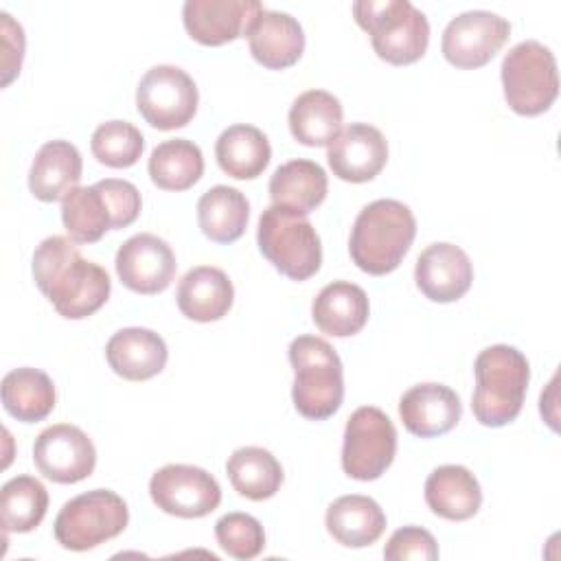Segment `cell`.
Instances as JSON below:
<instances>
[{"label": "cell", "instance_id": "1", "mask_svg": "<svg viewBox=\"0 0 561 561\" xmlns=\"http://www.w3.org/2000/svg\"><path fill=\"white\" fill-rule=\"evenodd\" d=\"M33 278L55 311L68 320H81L99 311L112 291L105 267L85 261L72 239L46 237L33 252Z\"/></svg>", "mask_w": 561, "mask_h": 561}, {"label": "cell", "instance_id": "2", "mask_svg": "<svg viewBox=\"0 0 561 561\" xmlns=\"http://www.w3.org/2000/svg\"><path fill=\"white\" fill-rule=\"evenodd\" d=\"M416 237V219L399 199H375L355 217L348 252L353 263L373 276L399 267Z\"/></svg>", "mask_w": 561, "mask_h": 561}, {"label": "cell", "instance_id": "3", "mask_svg": "<svg viewBox=\"0 0 561 561\" xmlns=\"http://www.w3.org/2000/svg\"><path fill=\"white\" fill-rule=\"evenodd\" d=\"M476 390L471 410L478 423L502 427L517 419L530 381V366L522 351L508 344H493L473 362Z\"/></svg>", "mask_w": 561, "mask_h": 561}, {"label": "cell", "instance_id": "4", "mask_svg": "<svg viewBox=\"0 0 561 561\" xmlns=\"http://www.w3.org/2000/svg\"><path fill=\"white\" fill-rule=\"evenodd\" d=\"M294 368L291 399L309 421L333 416L344 399V370L335 348L316 335H298L289 344Z\"/></svg>", "mask_w": 561, "mask_h": 561}, {"label": "cell", "instance_id": "5", "mask_svg": "<svg viewBox=\"0 0 561 561\" xmlns=\"http://www.w3.org/2000/svg\"><path fill=\"white\" fill-rule=\"evenodd\" d=\"M355 22L370 35L379 59L405 66L421 59L430 44V22L408 0H359L353 2Z\"/></svg>", "mask_w": 561, "mask_h": 561}, {"label": "cell", "instance_id": "6", "mask_svg": "<svg viewBox=\"0 0 561 561\" xmlns=\"http://www.w3.org/2000/svg\"><path fill=\"white\" fill-rule=\"evenodd\" d=\"M256 243L261 254L287 278L307 280L322 263V245L305 215L272 204L259 217Z\"/></svg>", "mask_w": 561, "mask_h": 561}, {"label": "cell", "instance_id": "7", "mask_svg": "<svg viewBox=\"0 0 561 561\" xmlns=\"http://www.w3.org/2000/svg\"><path fill=\"white\" fill-rule=\"evenodd\" d=\"M502 88L504 99L515 114H543L559 94V75L552 50L535 39L513 46L502 61Z\"/></svg>", "mask_w": 561, "mask_h": 561}, {"label": "cell", "instance_id": "8", "mask_svg": "<svg viewBox=\"0 0 561 561\" xmlns=\"http://www.w3.org/2000/svg\"><path fill=\"white\" fill-rule=\"evenodd\" d=\"M129 508L110 489H94L68 500L55 517L53 533L61 548L83 552L125 530Z\"/></svg>", "mask_w": 561, "mask_h": 561}, {"label": "cell", "instance_id": "9", "mask_svg": "<svg viewBox=\"0 0 561 561\" xmlns=\"http://www.w3.org/2000/svg\"><path fill=\"white\" fill-rule=\"evenodd\" d=\"M397 430L390 416L375 408H357L344 427L342 469L353 480H377L394 460Z\"/></svg>", "mask_w": 561, "mask_h": 561}, {"label": "cell", "instance_id": "10", "mask_svg": "<svg viewBox=\"0 0 561 561\" xmlns=\"http://www.w3.org/2000/svg\"><path fill=\"white\" fill-rule=\"evenodd\" d=\"M199 92L188 72L178 66H153L145 72L136 88V107L140 116L156 129L169 131L193 121Z\"/></svg>", "mask_w": 561, "mask_h": 561}, {"label": "cell", "instance_id": "11", "mask_svg": "<svg viewBox=\"0 0 561 561\" xmlns=\"http://www.w3.org/2000/svg\"><path fill=\"white\" fill-rule=\"evenodd\" d=\"M153 504L175 517L195 519L213 513L221 502L217 480L202 467L164 465L149 480Z\"/></svg>", "mask_w": 561, "mask_h": 561}, {"label": "cell", "instance_id": "12", "mask_svg": "<svg viewBox=\"0 0 561 561\" xmlns=\"http://www.w3.org/2000/svg\"><path fill=\"white\" fill-rule=\"evenodd\" d=\"M511 35L506 18L491 11H465L449 20L443 31L440 50L456 68H480L489 64Z\"/></svg>", "mask_w": 561, "mask_h": 561}, {"label": "cell", "instance_id": "13", "mask_svg": "<svg viewBox=\"0 0 561 561\" xmlns=\"http://www.w3.org/2000/svg\"><path fill=\"white\" fill-rule=\"evenodd\" d=\"M33 460L44 478L59 484H75L94 471L96 449L81 427L57 423L35 438Z\"/></svg>", "mask_w": 561, "mask_h": 561}, {"label": "cell", "instance_id": "14", "mask_svg": "<svg viewBox=\"0 0 561 561\" xmlns=\"http://www.w3.org/2000/svg\"><path fill=\"white\" fill-rule=\"evenodd\" d=\"M114 265L121 283L145 296L164 291L178 270L171 245L151 232L129 237L118 248Z\"/></svg>", "mask_w": 561, "mask_h": 561}, {"label": "cell", "instance_id": "15", "mask_svg": "<svg viewBox=\"0 0 561 561\" xmlns=\"http://www.w3.org/2000/svg\"><path fill=\"white\" fill-rule=\"evenodd\" d=\"M265 7L259 0H186L182 22L186 33L204 46H221L245 37L252 20Z\"/></svg>", "mask_w": 561, "mask_h": 561}, {"label": "cell", "instance_id": "16", "mask_svg": "<svg viewBox=\"0 0 561 561\" xmlns=\"http://www.w3.org/2000/svg\"><path fill=\"white\" fill-rule=\"evenodd\" d=\"M333 175L344 182H368L381 173L388 162V142L383 134L368 123H351L337 134L327 151Z\"/></svg>", "mask_w": 561, "mask_h": 561}, {"label": "cell", "instance_id": "17", "mask_svg": "<svg viewBox=\"0 0 561 561\" xmlns=\"http://www.w3.org/2000/svg\"><path fill=\"white\" fill-rule=\"evenodd\" d=\"M414 280L425 298L454 302L469 291L473 265L462 248L454 243H432L416 259Z\"/></svg>", "mask_w": 561, "mask_h": 561}, {"label": "cell", "instance_id": "18", "mask_svg": "<svg viewBox=\"0 0 561 561\" xmlns=\"http://www.w3.org/2000/svg\"><path fill=\"white\" fill-rule=\"evenodd\" d=\"M460 414V397L445 383H416L399 399V416L403 427L419 438L447 434L456 427Z\"/></svg>", "mask_w": 561, "mask_h": 561}, {"label": "cell", "instance_id": "19", "mask_svg": "<svg viewBox=\"0 0 561 561\" xmlns=\"http://www.w3.org/2000/svg\"><path fill=\"white\" fill-rule=\"evenodd\" d=\"M245 37L252 57L270 70H283L294 66L305 50L302 26L296 18L283 11L263 9L252 20Z\"/></svg>", "mask_w": 561, "mask_h": 561}, {"label": "cell", "instance_id": "20", "mask_svg": "<svg viewBox=\"0 0 561 561\" xmlns=\"http://www.w3.org/2000/svg\"><path fill=\"white\" fill-rule=\"evenodd\" d=\"M105 357L118 377L129 381H145L162 373L169 351L156 331L127 327L107 340Z\"/></svg>", "mask_w": 561, "mask_h": 561}, {"label": "cell", "instance_id": "21", "mask_svg": "<svg viewBox=\"0 0 561 561\" xmlns=\"http://www.w3.org/2000/svg\"><path fill=\"white\" fill-rule=\"evenodd\" d=\"M370 305L366 291L348 280H333L320 289L311 305L316 327L333 337H351L368 322Z\"/></svg>", "mask_w": 561, "mask_h": 561}, {"label": "cell", "instance_id": "22", "mask_svg": "<svg viewBox=\"0 0 561 561\" xmlns=\"http://www.w3.org/2000/svg\"><path fill=\"white\" fill-rule=\"evenodd\" d=\"M178 307L195 322L221 320L234 300V287L228 274L213 265L188 270L178 285Z\"/></svg>", "mask_w": 561, "mask_h": 561}, {"label": "cell", "instance_id": "23", "mask_svg": "<svg viewBox=\"0 0 561 561\" xmlns=\"http://www.w3.org/2000/svg\"><path fill=\"white\" fill-rule=\"evenodd\" d=\"M425 502L434 515L449 522H465L480 511L482 489L467 467L443 465L425 480Z\"/></svg>", "mask_w": 561, "mask_h": 561}, {"label": "cell", "instance_id": "24", "mask_svg": "<svg viewBox=\"0 0 561 561\" xmlns=\"http://www.w3.org/2000/svg\"><path fill=\"white\" fill-rule=\"evenodd\" d=\"M83 171L79 149L68 140H50L39 147L28 171V188L39 202L64 199L77 188Z\"/></svg>", "mask_w": 561, "mask_h": 561}, {"label": "cell", "instance_id": "25", "mask_svg": "<svg viewBox=\"0 0 561 561\" xmlns=\"http://www.w3.org/2000/svg\"><path fill=\"white\" fill-rule=\"evenodd\" d=\"M329 535L346 548H366L386 530V513L368 495H342L333 500L324 517Z\"/></svg>", "mask_w": 561, "mask_h": 561}, {"label": "cell", "instance_id": "26", "mask_svg": "<svg viewBox=\"0 0 561 561\" xmlns=\"http://www.w3.org/2000/svg\"><path fill=\"white\" fill-rule=\"evenodd\" d=\"M342 103L327 90H307L289 107V131L305 147L331 145L342 131Z\"/></svg>", "mask_w": 561, "mask_h": 561}, {"label": "cell", "instance_id": "27", "mask_svg": "<svg viewBox=\"0 0 561 561\" xmlns=\"http://www.w3.org/2000/svg\"><path fill=\"white\" fill-rule=\"evenodd\" d=\"M329 180L324 169L313 160H289L270 178L272 204L285 206L298 215H309L327 197Z\"/></svg>", "mask_w": 561, "mask_h": 561}, {"label": "cell", "instance_id": "28", "mask_svg": "<svg viewBox=\"0 0 561 561\" xmlns=\"http://www.w3.org/2000/svg\"><path fill=\"white\" fill-rule=\"evenodd\" d=\"M215 156L221 171L230 178L254 180L270 164L272 147L259 127L237 123L219 134L215 142Z\"/></svg>", "mask_w": 561, "mask_h": 561}, {"label": "cell", "instance_id": "29", "mask_svg": "<svg viewBox=\"0 0 561 561\" xmlns=\"http://www.w3.org/2000/svg\"><path fill=\"white\" fill-rule=\"evenodd\" d=\"M250 204L245 195L226 184L208 188L197 202V224L202 232L215 243L237 241L248 226Z\"/></svg>", "mask_w": 561, "mask_h": 561}, {"label": "cell", "instance_id": "30", "mask_svg": "<svg viewBox=\"0 0 561 561\" xmlns=\"http://www.w3.org/2000/svg\"><path fill=\"white\" fill-rule=\"evenodd\" d=\"M55 399V383L39 368L22 366L2 379V405L22 423L44 421L53 412Z\"/></svg>", "mask_w": 561, "mask_h": 561}, {"label": "cell", "instance_id": "31", "mask_svg": "<svg viewBox=\"0 0 561 561\" xmlns=\"http://www.w3.org/2000/svg\"><path fill=\"white\" fill-rule=\"evenodd\" d=\"M61 221L75 243H94L116 230L112 206L99 184L77 186L61 199Z\"/></svg>", "mask_w": 561, "mask_h": 561}, {"label": "cell", "instance_id": "32", "mask_svg": "<svg viewBox=\"0 0 561 561\" xmlns=\"http://www.w3.org/2000/svg\"><path fill=\"white\" fill-rule=\"evenodd\" d=\"M226 473L234 491L254 502L276 495L283 484V467L276 456L254 445L234 449L226 462Z\"/></svg>", "mask_w": 561, "mask_h": 561}, {"label": "cell", "instance_id": "33", "mask_svg": "<svg viewBox=\"0 0 561 561\" xmlns=\"http://www.w3.org/2000/svg\"><path fill=\"white\" fill-rule=\"evenodd\" d=\"M147 169L158 188L186 191L202 178L204 156L193 140L171 138L151 151Z\"/></svg>", "mask_w": 561, "mask_h": 561}, {"label": "cell", "instance_id": "34", "mask_svg": "<svg viewBox=\"0 0 561 561\" xmlns=\"http://www.w3.org/2000/svg\"><path fill=\"white\" fill-rule=\"evenodd\" d=\"M48 508V491L33 476H15L0 491V522L4 533H31Z\"/></svg>", "mask_w": 561, "mask_h": 561}, {"label": "cell", "instance_id": "35", "mask_svg": "<svg viewBox=\"0 0 561 561\" xmlns=\"http://www.w3.org/2000/svg\"><path fill=\"white\" fill-rule=\"evenodd\" d=\"M92 156L112 169H125L140 160L145 149V138L138 127L127 121L101 123L90 140Z\"/></svg>", "mask_w": 561, "mask_h": 561}, {"label": "cell", "instance_id": "36", "mask_svg": "<svg viewBox=\"0 0 561 561\" xmlns=\"http://www.w3.org/2000/svg\"><path fill=\"white\" fill-rule=\"evenodd\" d=\"M215 537L224 552L234 559H254L265 548L261 522L248 513H228L215 524Z\"/></svg>", "mask_w": 561, "mask_h": 561}, {"label": "cell", "instance_id": "37", "mask_svg": "<svg viewBox=\"0 0 561 561\" xmlns=\"http://www.w3.org/2000/svg\"><path fill=\"white\" fill-rule=\"evenodd\" d=\"M383 557L388 561H405V559H421L434 561L438 559V543L434 535L421 526H403L392 533L383 548Z\"/></svg>", "mask_w": 561, "mask_h": 561}, {"label": "cell", "instance_id": "38", "mask_svg": "<svg viewBox=\"0 0 561 561\" xmlns=\"http://www.w3.org/2000/svg\"><path fill=\"white\" fill-rule=\"evenodd\" d=\"M96 184L103 188V193L112 206V213L116 219V230L134 224L136 217L140 215V206H142L140 191L131 182L118 180V178H105V180H99Z\"/></svg>", "mask_w": 561, "mask_h": 561}, {"label": "cell", "instance_id": "39", "mask_svg": "<svg viewBox=\"0 0 561 561\" xmlns=\"http://www.w3.org/2000/svg\"><path fill=\"white\" fill-rule=\"evenodd\" d=\"M0 20H2V50H4V55H2V70H4L2 85H9L11 79L20 72V66H22L24 31L7 11L0 13Z\"/></svg>", "mask_w": 561, "mask_h": 561}]
</instances>
